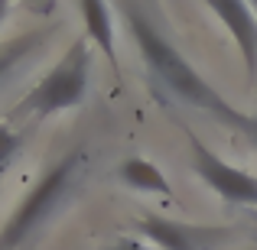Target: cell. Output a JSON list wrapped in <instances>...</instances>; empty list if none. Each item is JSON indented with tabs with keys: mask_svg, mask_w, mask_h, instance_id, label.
Segmentation results:
<instances>
[{
	"mask_svg": "<svg viewBox=\"0 0 257 250\" xmlns=\"http://www.w3.org/2000/svg\"><path fill=\"white\" fill-rule=\"evenodd\" d=\"M10 4L13 0H0V26H4V20L10 17Z\"/></svg>",
	"mask_w": 257,
	"mask_h": 250,
	"instance_id": "cell-12",
	"label": "cell"
},
{
	"mask_svg": "<svg viewBox=\"0 0 257 250\" xmlns=\"http://www.w3.org/2000/svg\"><path fill=\"white\" fill-rule=\"evenodd\" d=\"M205 7L225 23L231 39L244 56L247 75L257 78V13L247 0H205Z\"/></svg>",
	"mask_w": 257,
	"mask_h": 250,
	"instance_id": "cell-5",
	"label": "cell"
},
{
	"mask_svg": "<svg viewBox=\"0 0 257 250\" xmlns=\"http://www.w3.org/2000/svg\"><path fill=\"white\" fill-rule=\"evenodd\" d=\"M26 4H46V0H26Z\"/></svg>",
	"mask_w": 257,
	"mask_h": 250,
	"instance_id": "cell-14",
	"label": "cell"
},
{
	"mask_svg": "<svg viewBox=\"0 0 257 250\" xmlns=\"http://www.w3.org/2000/svg\"><path fill=\"white\" fill-rule=\"evenodd\" d=\"M107 250H150L147 244H140V240H134V237H117Z\"/></svg>",
	"mask_w": 257,
	"mask_h": 250,
	"instance_id": "cell-11",
	"label": "cell"
},
{
	"mask_svg": "<svg viewBox=\"0 0 257 250\" xmlns=\"http://www.w3.org/2000/svg\"><path fill=\"white\" fill-rule=\"evenodd\" d=\"M140 234L160 250H205V234L189 224L170 221L163 214H144L140 218Z\"/></svg>",
	"mask_w": 257,
	"mask_h": 250,
	"instance_id": "cell-6",
	"label": "cell"
},
{
	"mask_svg": "<svg viewBox=\"0 0 257 250\" xmlns=\"http://www.w3.org/2000/svg\"><path fill=\"white\" fill-rule=\"evenodd\" d=\"M251 133H254V140H257V124H254V130H251Z\"/></svg>",
	"mask_w": 257,
	"mask_h": 250,
	"instance_id": "cell-15",
	"label": "cell"
},
{
	"mask_svg": "<svg viewBox=\"0 0 257 250\" xmlns=\"http://www.w3.org/2000/svg\"><path fill=\"white\" fill-rule=\"evenodd\" d=\"M124 20H127L131 36L137 39V49H140V56H144L147 72L153 75V82H160L170 94H176L182 104H192V107H199V111H208L212 117H218L221 124L241 127V130H254L257 120L247 117V114H241V111H234V107L228 104L186 59H182V52L176 49L170 39L144 17V10H140L137 4L124 7Z\"/></svg>",
	"mask_w": 257,
	"mask_h": 250,
	"instance_id": "cell-1",
	"label": "cell"
},
{
	"mask_svg": "<svg viewBox=\"0 0 257 250\" xmlns=\"http://www.w3.org/2000/svg\"><path fill=\"white\" fill-rule=\"evenodd\" d=\"M78 10L88 26V36L94 39L101 52L107 56V62H117V46H114V20L107 0H78Z\"/></svg>",
	"mask_w": 257,
	"mask_h": 250,
	"instance_id": "cell-7",
	"label": "cell"
},
{
	"mask_svg": "<svg viewBox=\"0 0 257 250\" xmlns=\"http://www.w3.org/2000/svg\"><path fill=\"white\" fill-rule=\"evenodd\" d=\"M88 75H91V52L78 39L62 56V62L26 94L20 111H33L39 117H46V114H59V111H69V107H78L88 94Z\"/></svg>",
	"mask_w": 257,
	"mask_h": 250,
	"instance_id": "cell-3",
	"label": "cell"
},
{
	"mask_svg": "<svg viewBox=\"0 0 257 250\" xmlns=\"http://www.w3.org/2000/svg\"><path fill=\"white\" fill-rule=\"evenodd\" d=\"M192 140V163L195 172L205 179V185L212 192H218L225 201L231 205H251L257 208V179L251 172H241V169L228 166L218 153H212L199 137H189Z\"/></svg>",
	"mask_w": 257,
	"mask_h": 250,
	"instance_id": "cell-4",
	"label": "cell"
},
{
	"mask_svg": "<svg viewBox=\"0 0 257 250\" xmlns=\"http://www.w3.org/2000/svg\"><path fill=\"white\" fill-rule=\"evenodd\" d=\"M120 179H124L131 188H137V192L163 195V198H170V195H173L170 179L160 172V166H153L150 159H144V156L124 159V163H120Z\"/></svg>",
	"mask_w": 257,
	"mask_h": 250,
	"instance_id": "cell-8",
	"label": "cell"
},
{
	"mask_svg": "<svg viewBox=\"0 0 257 250\" xmlns=\"http://www.w3.org/2000/svg\"><path fill=\"white\" fill-rule=\"evenodd\" d=\"M85 169V153H69L65 159H59L49 172L39 179V185L23 198V205L13 211V218L7 221V227L0 231V250H17L23 240H30L59 208L65 205V198L72 195L78 172Z\"/></svg>",
	"mask_w": 257,
	"mask_h": 250,
	"instance_id": "cell-2",
	"label": "cell"
},
{
	"mask_svg": "<svg viewBox=\"0 0 257 250\" xmlns=\"http://www.w3.org/2000/svg\"><path fill=\"white\" fill-rule=\"evenodd\" d=\"M17 150H20V137L10 130V127L0 124V169L10 166V159L17 156Z\"/></svg>",
	"mask_w": 257,
	"mask_h": 250,
	"instance_id": "cell-10",
	"label": "cell"
},
{
	"mask_svg": "<svg viewBox=\"0 0 257 250\" xmlns=\"http://www.w3.org/2000/svg\"><path fill=\"white\" fill-rule=\"evenodd\" d=\"M39 43H43V33H30V36L13 39V43L0 52V82H7V78L20 69V62L33 56V49H36Z\"/></svg>",
	"mask_w": 257,
	"mask_h": 250,
	"instance_id": "cell-9",
	"label": "cell"
},
{
	"mask_svg": "<svg viewBox=\"0 0 257 250\" xmlns=\"http://www.w3.org/2000/svg\"><path fill=\"white\" fill-rule=\"evenodd\" d=\"M247 4H251V7H254V13H257V0H247Z\"/></svg>",
	"mask_w": 257,
	"mask_h": 250,
	"instance_id": "cell-13",
	"label": "cell"
}]
</instances>
